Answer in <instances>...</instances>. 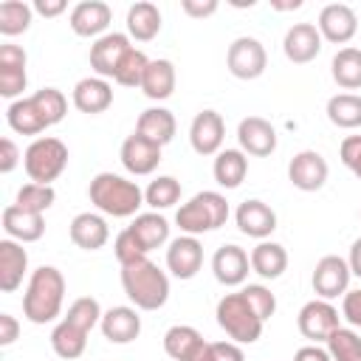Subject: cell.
I'll return each mask as SVG.
<instances>
[{"label": "cell", "instance_id": "obj_1", "mask_svg": "<svg viewBox=\"0 0 361 361\" xmlns=\"http://www.w3.org/2000/svg\"><path fill=\"white\" fill-rule=\"evenodd\" d=\"M65 276L54 265H39L31 271L23 293V316L31 324H48L62 313L65 302Z\"/></svg>", "mask_w": 361, "mask_h": 361}, {"label": "cell", "instance_id": "obj_2", "mask_svg": "<svg viewBox=\"0 0 361 361\" xmlns=\"http://www.w3.org/2000/svg\"><path fill=\"white\" fill-rule=\"evenodd\" d=\"M87 197L102 214L110 217H135L144 206L141 186L116 172H99L87 186Z\"/></svg>", "mask_w": 361, "mask_h": 361}, {"label": "cell", "instance_id": "obj_3", "mask_svg": "<svg viewBox=\"0 0 361 361\" xmlns=\"http://www.w3.org/2000/svg\"><path fill=\"white\" fill-rule=\"evenodd\" d=\"M121 288L138 310H158L169 299V276L149 257L121 265Z\"/></svg>", "mask_w": 361, "mask_h": 361}, {"label": "cell", "instance_id": "obj_4", "mask_svg": "<svg viewBox=\"0 0 361 361\" xmlns=\"http://www.w3.org/2000/svg\"><path fill=\"white\" fill-rule=\"evenodd\" d=\"M228 214L231 212H228L226 195L206 189V192H197L195 197H189L186 203H180V209L175 212V223L183 234L197 237V234H206V231L226 226Z\"/></svg>", "mask_w": 361, "mask_h": 361}, {"label": "cell", "instance_id": "obj_5", "mask_svg": "<svg viewBox=\"0 0 361 361\" xmlns=\"http://www.w3.org/2000/svg\"><path fill=\"white\" fill-rule=\"evenodd\" d=\"M214 316H217V324L223 327V333L231 341H237V344H254L262 336V327H265V322L254 313V307L248 305V299L243 296V290L226 293L217 302Z\"/></svg>", "mask_w": 361, "mask_h": 361}, {"label": "cell", "instance_id": "obj_6", "mask_svg": "<svg viewBox=\"0 0 361 361\" xmlns=\"http://www.w3.org/2000/svg\"><path fill=\"white\" fill-rule=\"evenodd\" d=\"M23 166H25L28 180L51 186L68 166V147L54 135H39L25 147Z\"/></svg>", "mask_w": 361, "mask_h": 361}, {"label": "cell", "instance_id": "obj_7", "mask_svg": "<svg viewBox=\"0 0 361 361\" xmlns=\"http://www.w3.org/2000/svg\"><path fill=\"white\" fill-rule=\"evenodd\" d=\"M226 68L234 79H259L268 68L265 45L257 37H237L226 51Z\"/></svg>", "mask_w": 361, "mask_h": 361}, {"label": "cell", "instance_id": "obj_8", "mask_svg": "<svg viewBox=\"0 0 361 361\" xmlns=\"http://www.w3.org/2000/svg\"><path fill=\"white\" fill-rule=\"evenodd\" d=\"M296 327L305 338H310L313 344L327 341L338 327H341V316L338 307L327 299H310L302 305L299 316H296Z\"/></svg>", "mask_w": 361, "mask_h": 361}, {"label": "cell", "instance_id": "obj_9", "mask_svg": "<svg viewBox=\"0 0 361 361\" xmlns=\"http://www.w3.org/2000/svg\"><path fill=\"white\" fill-rule=\"evenodd\" d=\"M350 276H353V271H350V265H347L344 257H338V254H324V257L316 262L313 276H310L316 299H327V302H330V299L344 296V293L350 290Z\"/></svg>", "mask_w": 361, "mask_h": 361}, {"label": "cell", "instance_id": "obj_10", "mask_svg": "<svg viewBox=\"0 0 361 361\" xmlns=\"http://www.w3.org/2000/svg\"><path fill=\"white\" fill-rule=\"evenodd\" d=\"M133 48H135V45L130 42L127 34H121V31H107L104 37L93 39V45H90V54H87L90 68L96 71V76L113 79L116 71H118V65H121V59H124Z\"/></svg>", "mask_w": 361, "mask_h": 361}, {"label": "cell", "instance_id": "obj_11", "mask_svg": "<svg viewBox=\"0 0 361 361\" xmlns=\"http://www.w3.org/2000/svg\"><path fill=\"white\" fill-rule=\"evenodd\" d=\"M327 175H330V166L324 155L316 149H302L288 164V180L299 192H319L327 183Z\"/></svg>", "mask_w": 361, "mask_h": 361}, {"label": "cell", "instance_id": "obj_12", "mask_svg": "<svg viewBox=\"0 0 361 361\" xmlns=\"http://www.w3.org/2000/svg\"><path fill=\"white\" fill-rule=\"evenodd\" d=\"M316 28H319L322 39H327L333 45H347L358 31V14L347 3H327L319 11Z\"/></svg>", "mask_w": 361, "mask_h": 361}, {"label": "cell", "instance_id": "obj_13", "mask_svg": "<svg viewBox=\"0 0 361 361\" xmlns=\"http://www.w3.org/2000/svg\"><path fill=\"white\" fill-rule=\"evenodd\" d=\"M25 51L14 42H3L0 45V96L3 99H23V90L28 85V73H25Z\"/></svg>", "mask_w": 361, "mask_h": 361}, {"label": "cell", "instance_id": "obj_14", "mask_svg": "<svg viewBox=\"0 0 361 361\" xmlns=\"http://www.w3.org/2000/svg\"><path fill=\"white\" fill-rule=\"evenodd\" d=\"M161 149L155 141L144 138L141 133H130L124 141H121V149H118V158H121V166L130 172V175H152L161 164Z\"/></svg>", "mask_w": 361, "mask_h": 361}, {"label": "cell", "instance_id": "obj_15", "mask_svg": "<svg viewBox=\"0 0 361 361\" xmlns=\"http://www.w3.org/2000/svg\"><path fill=\"white\" fill-rule=\"evenodd\" d=\"M113 23V8L102 0H82L71 8V17H68V25L76 37H104L107 28Z\"/></svg>", "mask_w": 361, "mask_h": 361}, {"label": "cell", "instance_id": "obj_16", "mask_svg": "<svg viewBox=\"0 0 361 361\" xmlns=\"http://www.w3.org/2000/svg\"><path fill=\"white\" fill-rule=\"evenodd\" d=\"M226 121L217 110H200L189 124V144L197 155H217L223 149Z\"/></svg>", "mask_w": 361, "mask_h": 361}, {"label": "cell", "instance_id": "obj_17", "mask_svg": "<svg viewBox=\"0 0 361 361\" xmlns=\"http://www.w3.org/2000/svg\"><path fill=\"white\" fill-rule=\"evenodd\" d=\"M322 34L313 23H293L288 31H285V39H282V51L288 56V62L293 65H307L313 62L319 54H322Z\"/></svg>", "mask_w": 361, "mask_h": 361}, {"label": "cell", "instance_id": "obj_18", "mask_svg": "<svg viewBox=\"0 0 361 361\" xmlns=\"http://www.w3.org/2000/svg\"><path fill=\"white\" fill-rule=\"evenodd\" d=\"M237 141H240V149L245 155L265 158V155H271L276 149V130L262 116H245L237 124Z\"/></svg>", "mask_w": 361, "mask_h": 361}, {"label": "cell", "instance_id": "obj_19", "mask_svg": "<svg viewBox=\"0 0 361 361\" xmlns=\"http://www.w3.org/2000/svg\"><path fill=\"white\" fill-rule=\"evenodd\" d=\"M203 265V245L192 234H180L166 245V268L178 279H192Z\"/></svg>", "mask_w": 361, "mask_h": 361}, {"label": "cell", "instance_id": "obj_20", "mask_svg": "<svg viewBox=\"0 0 361 361\" xmlns=\"http://www.w3.org/2000/svg\"><path fill=\"white\" fill-rule=\"evenodd\" d=\"M234 223H237V228H240L245 237L268 240V237L276 231V212H274L268 203L251 197V200H243V203L237 206Z\"/></svg>", "mask_w": 361, "mask_h": 361}, {"label": "cell", "instance_id": "obj_21", "mask_svg": "<svg viewBox=\"0 0 361 361\" xmlns=\"http://www.w3.org/2000/svg\"><path fill=\"white\" fill-rule=\"evenodd\" d=\"M248 271H251V259L245 254V248L228 243V245H220L212 257V274L220 285L226 288H237L248 279Z\"/></svg>", "mask_w": 361, "mask_h": 361}, {"label": "cell", "instance_id": "obj_22", "mask_svg": "<svg viewBox=\"0 0 361 361\" xmlns=\"http://www.w3.org/2000/svg\"><path fill=\"white\" fill-rule=\"evenodd\" d=\"M99 327H102V336H104L110 344H130V341H135L138 333H141L138 307H133V305H116V307L104 310Z\"/></svg>", "mask_w": 361, "mask_h": 361}, {"label": "cell", "instance_id": "obj_23", "mask_svg": "<svg viewBox=\"0 0 361 361\" xmlns=\"http://www.w3.org/2000/svg\"><path fill=\"white\" fill-rule=\"evenodd\" d=\"M71 102L79 113H87V116H96V113H104L110 104H113V85L102 76H85L73 85V93H71Z\"/></svg>", "mask_w": 361, "mask_h": 361}, {"label": "cell", "instance_id": "obj_24", "mask_svg": "<svg viewBox=\"0 0 361 361\" xmlns=\"http://www.w3.org/2000/svg\"><path fill=\"white\" fill-rule=\"evenodd\" d=\"M68 234H71V243L76 248H82V251H99L110 240V226H107V220L102 214L82 212V214H76L71 220Z\"/></svg>", "mask_w": 361, "mask_h": 361}, {"label": "cell", "instance_id": "obj_25", "mask_svg": "<svg viewBox=\"0 0 361 361\" xmlns=\"http://www.w3.org/2000/svg\"><path fill=\"white\" fill-rule=\"evenodd\" d=\"M28 274V251L17 240H0V290L14 293Z\"/></svg>", "mask_w": 361, "mask_h": 361}, {"label": "cell", "instance_id": "obj_26", "mask_svg": "<svg viewBox=\"0 0 361 361\" xmlns=\"http://www.w3.org/2000/svg\"><path fill=\"white\" fill-rule=\"evenodd\" d=\"M0 223H3L6 237H8V240H17V243H37V240L45 234V217H42V214L23 212V209L14 206V203L3 209Z\"/></svg>", "mask_w": 361, "mask_h": 361}, {"label": "cell", "instance_id": "obj_27", "mask_svg": "<svg viewBox=\"0 0 361 361\" xmlns=\"http://www.w3.org/2000/svg\"><path fill=\"white\" fill-rule=\"evenodd\" d=\"M133 231V237L141 243V248L149 254L161 245H169V220L161 214V212H144V214H135L133 223L127 226Z\"/></svg>", "mask_w": 361, "mask_h": 361}, {"label": "cell", "instance_id": "obj_28", "mask_svg": "<svg viewBox=\"0 0 361 361\" xmlns=\"http://www.w3.org/2000/svg\"><path fill=\"white\" fill-rule=\"evenodd\" d=\"M248 259H251V271L259 274L262 279H279L288 268V251L282 243H274V240H259L251 248Z\"/></svg>", "mask_w": 361, "mask_h": 361}, {"label": "cell", "instance_id": "obj_29", "mask_svg": "<svg viewBox=\"0 0 361 361\" xmlns=\"http://www.w3.org/2000/svg\"><path fill=\"white\" fill-rule=\"evenodd\" d=\"M175 85H178L175 65L169 59H149V65L144 71V79H141L144 96L152 99V102H164L175 93Z\"/></svg>", "mask_w": 361, "mask_h": 361}, {"label": "cell", "instance_id": "obj_30", "mask_svg": "<svg viewBox=\"0 0 361 361\" xmlns=\"http://www.w3.org/2000/svg\"><path fill=\"white\" fill-rule=\"evenodd\" d=\"M175 130H178V121H175L172 110H166L161 104L158 107H147L135 121V133H141L144 138L155 141L158 147H166L175 138Z\"/></svg>", "mask_w": 361, "mask_h": 361}, {"label": "cell", "instance_id": "obj_31", "mask_svg": "<svg viewBox=\"0 0 361 361\" xmlns=\"http://www.w3.org/2000/svg\"><path fill=\"white\" fill-rule=\"evenodd\" d=\"M161 31V11L149 0H138L127 8V37L138 42L155 39Z\"/></svg>", "mask_w": 361, "mask_h": 361}, {"label": "cell", "instance_id": "obj_32", "mask_svg": "<svg viewBox=\"0 0 361 361\" xmlns=\"http://www.w3.org/2000/svg\"><path fill=\"white\" fill-rule=\"evenodd\" d=\"M212 175L223 189H237L248 175V155L243 149H220L214 155Z\"/></svg>", "mask_w": 361, "mask_h": 361}, {"label": "cell", "instance_id": "obj_33", "mask_svg": "<svg viewBox=\"0 0 361 361\" xmlns=\"http://www.w3.org/2000/svg\"><path fill=\"white\" fill-rule=\"evenodd\" d=\"M6 121L20 135H39L42 130H48V124L39 116V110H37V104H34L31 96H23V99L11 102L8 110H6Z\"/></svg>", "mask_w": 361, "mask_h": 361}, {"label": "cell", "instance_id": "obj_34", "mask_svg": "<svg viewBox=\"0 0 361 361\" xmlns=\"http://www.w3.org/2000/svg\"><path fill=\"white\" fill-rule=\"evenodd\" d=\"M333 82L344 90H358L361 87V48H338L333 62H330Z\"/></svg>", "mask_w": 361, "mask_h": 361}, {"label": "cell", "instance_id": "obj_35", "mask_svg": "<svg viewBox=\"0 0 361 361\" xmlns=\"http://www.w3.org/2000/svg\"><path fill=\"white\" fill-rule=\"evenodd\" d=\"M51 347H54V353H56L59 358L76 361V358H82V353H85V347H87V333L62 319V322L51 330Z\"/></svg>", "mask_w": 361, "mask_h": 361}, {"label": "cell", "instance_id": "obj_36", "mask_svg": "<svg viewBox=\"0 0 361 361\" xmlns=\"http://www.w3.org/2000/svg\"><path fill=\"white\" fill-rule=\"evenodd\" d=\"M203 344V336L192 324H172L164 333V353L175 361H189V355Z\"/></svg>", "mask_w": 361, "mask_h": 361}, {"label": "cell", "instance_id": "obj_37", "mask_svg": "<svg viewBox=\"0 0 361 361\" xmlns=\"http://www.w3.org/2000/svg\"><path fill=\"white\" fill-rule=\"evenodd\" d=\"M327 118L341 130L361 127V96L358 93H336L327 99Z\"/></svg>", "mask_w": 361, "mask_h": 361}, {"label": "cell", "instance_id": "obj_38", "mask_svg": "<svg viewBox=\"0 0 361 361\" xmlns=\"http://www.w3.org/2000/svg\"><path fill=\"white\" fill-rule=\"evenodd\" d=\"M180 200V180L172 175H158L155 180H149V186L144 189V203L152 212H164L172 209Z\"/></svg>", "mask_w": 361, "mask_h": 361}, {"label": "cell", "instance_id": "obj_39", "mask_svg": "<svg viewBox=\"0 0 361 361\" xmlns=\"http://www.w3.org/2000/svg\"><path fill=\"white\" fill-rule=\"evenodd\" d=\"M31 17H34V6H28L23 0H6V3H0V34L3 37L25 34L31 28Z\"/></svg>", "mask_w": 361, "mask_h": 361}, {"label": "cell", "instance_id": "obj_40", "mask_svg": "<svg viewBox=\"0 0 361 361\" xmlns=\"http://www.w3.org/2000/svg\"><path fill=\"white\" fill-rule=\"evenodd\" d=\"M56 200V192L54 186H45V183H23L17 189V197H14V206H20L23 212H31V214H45Z\"/></svg>", "mask_w": 361, "mask_h": 361}, {"label": "cell", "instance_id": "obj_41", "mask_svg": "<svg viewBox=\"0 0 361 361\" xmlns=\"http://www.w3.org/2000/svg\"><path fill=\"white\" fill-rule=\"evenodd\" d=\"M102 316H104V310H102L99 299H93V296H79V299L71 302V307H68V313H65V322H71V324H76L79 330L90 333L96 324H102Z\"/></svg>", "mask_w": 361, "mask_h": 361}, {"label": "cell", "instance_id": "obj_42", "mask_svg": "<svg viewBox=\"0 0 361 361\" xmlns=\"http://www.w3.org/2000/svg\"><path fill=\"white\" fill-rule=\"evenodd\" d=\"M324 344L333 361H361V336L353 327H338Z\"/></svg>", "mask_w": 361, "mask_h": 361}, {"label": "cell", "instance_id": "obj_43", "mask_svg": "<svg viewBox=\"0 0 361 361\" xmlns=\"http://www.w3.org/2000/svg\"><path fill=\"white\" fill-rule=\"evenodd\" d=\"M31 99H34V104H37V110H39V116L45 118L48 127L59 124V121L65 118V113H68V99H65V93H62L59 87H42V90H37Z\"/></svg>", "mask_w": 361, "mask_h": 361}, {"label": "cell", "instance_id": "obj_44", "mask_svg": "<svg viewBox=\"0 0 361 361\" xmlns=\"http://www.w3.org/2000/svg\"><path fill=\"white\" fill-rule=\"evenodd\" d=\"M147 65H149L147 54H144V51H138V48H133V51L121 59V65H118V71H116L113 82H116V85H121V87H141V79H144Z\"/></svg>", "mask_w": 361, "mask_h": 361}, {"label": "cell", "instance_id": "obj_45", "mask_svg": "<svg viewBox=\"0 0 361 361\" xmlns=\"http://www.w3.org/2000/svg\"><path fill=\"white\" fill-rule=\"evenodd\" d=\"M240 290H243V296L248 299V305L254 307V313H257L262 322H268V319L276 313V296L271 293V288H265V285H259V282H248V285H243Z\"/></svg>", "mask_w": 361, "mask_h": 361}, {"label": "cell", "instance_id": "obj_46", "mask_svg": "<svg viewBox=\"0 0 361 361\" xmlns=\"http://www.w3.org/2000/svg\"><path fill=\"white\" fill-rule=\"evenodd\" d=\"M113 254H116L118 265H130V262H138V259L147 257V251L141 248V243L133 237L130 228L118 231V237H116V243H113Z\"/></svg>", "mask_w": 361, "mask_h": 361}, {"label": "cell", "instance_id": "obj_47", "mask_svg": "<svg viewBox=\"0 0 361 361\" xmlns=\"http://www.w3.org/2000/svg\"><path fill=\"white\" fill-rule=\"evenodd\" d=\"M338 155H341V164L361 180V135H347L338 147Z\"/></svg>", "mask_w": 361, "mask_h": 361}, {"label": "cell", "instance_id": "obj_48", "mask_svg": "<svg viewBox=\"0 0 361 361\" xmlns=\"http://www.w3.org/2000/svg\"><path fill=\"white\" fill-rule=\"evenodd\" d=\"M209 361H245V355H243V347L228 338V341H212Z\"/></svg>", "mask_w": 361, "mask_h": 361}, {"label": "cell", "instance_id": "obj_49", "mask_svg": "<svg viewBox=\"0 0 361 361\" xmlns=\"http://www.w3.org/2000/svg\"><path fill=\"white\" fill-rule=\"evenodd\" d=\"M341 316H344L353 327H361V288L347 290V293L341 296Z\"/></svg>", "mask_w": 361, "mask_h": 361}, {"label": "cell", "instance_id": "obj_50", "mask_svg": "<svg viewBox=\"0 0 361 361\" xmlns=\"http://www.w3.org/2000/svg\"><path fill=\"white\" fill-rule=\"evenodd\" d=\"M20 147L6 135V138H0V172L3 175H8V172H14V166L20 164Z\"/></svg>", "mask_w": 361, "mask_h": 361}, {"label": "cell", "instance_id": "obj_51", "mask_svg": "<svg viewBox=\"0 0 361 361\" xmlns=\"http://www.w3.org/2000/svg\"><path fill=\"white\" fill-rule=\"evenodd\" d=\"M180 8H183V14L203 20V17H212L217 11V0H183Z\"/></svg>", "mask_w": 361, "mask_h": 361}, {"label": "cell", "instance_id": "obj_52", "mask_svg": "<svg viewBox=\"0 0 361 361\" xmlns=\"http://www.w3.org/2000/svg\"><path fill=\"white\" fill-rule=\"evenodd\" d=\"M20 336V322L11 313H0V347H11Z\"/></svg>", "mask_w": 361, "mask_h": 361}, {"label": "cell", "instance_id": "obj_53", "mask_svg": "<svg viewBox=\"0 0 361 361\" xmlns=\"http://www.w3.org/2000/svg\"><path fill=\"white\" fill-rule=\"evenodd\" d=\"M293 361H333L327 347H319V344H305L293 353Z\"/></svg>", "mask_w": 361, "mask_h": 361}, {"label": "cell", "instance_id": "obj_54", "mask_svg": "<svg viewBox=\"0 0 361 361\" xmlns=\"http://www.w3.org/2000/svg\"><path fill=\"white\" fill-rule=\"evenodd\" d=\"M65 8H68L65 0H34V11L42 14V17H56V14H62Z\"/></svg>", "mask_w": 361, "mask_h": 361}, {"label": "cell", "instance_id": "obj_55", "mask_svg": "<svg viewBox=\"0 0 361 361\" xmlns=\"http://www.w3.org/2000/svg\"><path fill=\"white\" fill-rule=\"evenodd\" d=\"M347 265H350V271H353V276H358L361 279V237L350 245V254H347Z\"/></svg>", "mask_w": 361, "mask_h": 361}, {"label": "cell", "instance_id": "obj_56", "mask_svg": "<svg viewBox=\"0 0 361 361\" xmlns=\"http://www.w3.org/2000/svg\"><path fill=\"white\" fill-rule=\"evenodd\" d=\"M209 350H212V341H203V344L189 355V361H209Z\"/></svg>", "mask_w": 361, "mask_h": 361}, {"label": "cell", "instance_id": "obj_57", "mask_svg": "<svg viewBox=\"0 0 361 361\" xmlns=\"http://www.w3.org/2000/svg\"><path fill=\"white\" fill-rule=\"evenodd\" d=\"M299 6H302V0H293V3H274L276 11H288V8H299Z\"/></svg>", "mask_w": 361, "mask_h": 361}]
</instances>
